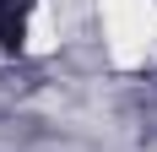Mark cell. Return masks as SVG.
<instances>
[{
  "label": "cell",
  "instance_id": "obj_1",
  "mask_svg": "<svg viewBox=\"0 0 157 152\" xmlns=\"http://www.w3.org/2000/svg\"><path fill=\"white\" fill-rule=\"evenodd\" d=\"M33 0H0V54H22Z\"/></svg>",
  "mask_w": 157,
  "mask_h": 152
}]
</instances>
